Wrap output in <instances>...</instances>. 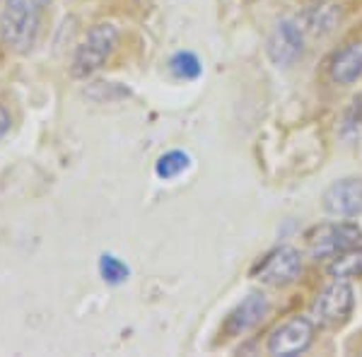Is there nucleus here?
<instances>
[{"label": "nucleus", "mask_w": 362, "mask_h": 357, "mask_svg": "<svg viewBox=\"0 0 362 357\" xmlns=\"http://www.w3.org/2000/svg\"><path fill=\"white\" fill-rule=\"evenodd\" d=\"M300 25L305 32L314 34V37H324V34H329L336 25V8L334 5H321V8L317 5V8H312L302 17Z\"/></svg>", "instance_id": "obj_12"}, {"label": "nucleus", "mask_w": 362, "mask_h": 357, "mask_svg": "<svg viewBox=\"0 0 362 357\" xmlns=\"http://www.w3.org/2000/svg\"><path fill=\"white\" fill-rule=\"evenodd\" d=\"M116 42H119V29L109 22H102V25H95L90 32L83 37V42L78 44L73 56V63H70V73L73 78L83 80L95 75L104 63L109 61V56L114 54Z\"/></svg>", "instance_id": "obj_1"}, {"label": "nucleus", "mask_w": 362, "mask_h": 357, "mask_svg": "<svg viewBox=\"0 0 362 357\" xmlns=\"http://www.w3.org/2000/svg\"><path fill=\"white\" fill-rule=\"evenodd\" d=\"M329 78L336 85H353L362 78V39L346 44L331 56Z\"/></svg>", "instance_id": "obj_10"}, {"label": "nucleus", "mask_w": 362, "mask_h": 357, "mask_svg": "<svg viewBox=\"0 0 362 357\" xmlns=\"http://www.w3.org/2000/svg\"><path fill=\"white\" fill-rule=\"evenodd\" d=\"M268 309H271L268 297L261 295V292H251V295L244 297V300L227 314V319L223 321V329H220V336H223L225 341L227 338L244 336V333L256 329V326L266 319Z\"/></svg>", "instance_id": "obj_9"}, {"label": "nucleus", "mask_w": 362, "mask_h": 357, "mask_svg": "<svg viewBox=\"0 0 362 357\" xmlns=\"http://www.w3.org/2000/svg\"><path fill=\"white\" fill-rule=\"evenodd\" d=\"M5 8L8 10H17V13H29V15H42L44 8L51 3V0H5Z\"/></svg>", "instance_id": "obj_16"}, {"label": "nucleus", "mask_w": 362, "mask_h": 357, "mask_svg": "<svg viewBox=\"0 0 362 357\" xmlns=\"http://www.w3.org/2000/svg\"><path fill=\"white\" fill-rule=\"evenodd\" d=\"M302 49H305V29L295 20L278 22L276 29L271 32V37H268V46H266L268 58L278 68L293 66L297 58L302 56Z\"/></svg>", "instance_id": "obj_7"}, {"label": "nucleus", "mask_w": 362, "mask_h": 357, "mask_svg": "<svg viewBox=\"0 0 362 357\" xmlns=\"http://www.w3.org/2000/svg\"><path fill=\"white\" fill-rule=\"evenodd\" d=\"M169 70H172V75L177 80H196L198 75L203 73V66L196 54H191V51H179V54H174L169 58Z\"/></svg>", "instance_id": "obj_14"}, {"label": "nucleus", "mask_w": 362, "mask_h": 357, "mask_svg": "<svg viewBox=\"0 0 362 357\" xmlns=\"http://www.w3.org/2000/svg\"><path fill=\"white\" fill-rule=\"evenodd\" d=\"M329 275L334 280H355L362 278V247H353L338 254L329 263Z\"/></svg>", "instance_id": "obj_11"}, {"label": "nucleus", "mask_w": 362, "mask_h": 357, "mask_svg": "<svg viewBox=\"0 0 362 357\" xmlns=\"http://www.w3.org/2000/svg\"><path fill=\"white\" fill-rule=\"evenodd\" d=\"M360 242H362L360 225H355L350 220L326 222V225L314 227L307 234V251L314 261H326L353 247H360Z\"/></svg>", "instance_id": "obj_3"}, {"label": "nucleus", "mask_w": 362, "mask_h": 357, "mask_svg": "<svg viewBox=\"0 0 362 357\" xmlns=\"http://www.w3.org/2000/svg\"><path fill=\"white\" fill-rule=\"evenodd\" d=\"M317 336V324L307 316H290L268 336L266 350L278 357H295L312 348Z\"/></svg>", "instance_id": "obj_5"}, {"label": "nucleus", "mask_w": 362, "mask_h": 357, "mask_svg": "<svg viewBox=\"0 0 362 357\" xmlns=\"http://www.w3.org/2000/svg\"><path fill=\"white\" fill-rule=\"evenodd\" d=\"M10 126H13V119H10V111L5 107H0V140L10 133Z\"/></svg>", "instance_id": "obj_17"}, {"label": "nucleus", "mask_w": 362, "mask_h": 357, "mask_svg": "<svg viewBox=\"0 0 362 357\" xmlns=\"http://www.w3.org/2000/svg\"><path fill=\"white\" fill-rule=\"evenodd\" d=\"M321 206L334 218H358L362 213V177H346L334 181L321 196Z\"/></svg>", "instance_id": "obj_6"}, {"label": "nucleus", "mask_w": 362, "mask_h": 357, "mask_svg": "<svg viewBox=\"0 0 362 357\" xmlns=\"http://www.w3.org/2000/svg\"><path fill=\"white\" fill-rule=\"evenodd\" d=\"M302 275V254L295 247H276L251 268V278L271 288H288Z\"/></svg>", "instance_id": "obj_4"}, {"label": "nucleus", "mask_w": 362, "mask_h": 357, "mask_svg": "<svg viewBox=\"0 0 362 357\" xmlns=\"http://www.w3.org/2000/svg\"><path fill=\"white\" fill-rule=\"evenodd\" d=\"M191 167V157H189V152H184V150H169L165 152V155L160 157V160L155 162V174L160 179H177L179 174H184L186 169Z\"/></svg>", "instance_id": "obj_13"}, {"label": "nucleus", "mask_w": 362, "mask_h": 357, "mask_svg": "<svg viewBox=\"0 0 362 357\" xmlns=\"http://www.w3.org/2000/svg\"><path fill=\"white\" fill-rule=\"evenodd\" d=\"M355 309V292L348 280H331L312 302V321L319 329H341Z\"/></svg>", "instance_id": "obj_2"}, {"label": "nucleus", "mask_w": 362, "mask_h": 357, "mask_svg": "<svg viewBox=\"0 0 362 357\" xmlns=\"http://www.w3.org/2000/svg\"><path fill=\"white\" fill-rule=\"evenodd\" d=\"M39 25H42V15L17 13V10L5 8V13L0 15V39L8 49L25 54L37 44Z\"/></svg>", "instance_id": "obj_8"}, {"label": "nucleus", "mask_w": 362, "mask_h": 357, "mask_svg": "<svg viewBox=\"0 0 362 357\" xmlns=\"http://www.w3.org/2000/svg\"><path fill=\"white\" fill-rule=\"evenodd\" d=\"M99 275H102L104 283L121 285V283H126V280H128V275H131V268H128L126 263L119 259V256L102 254V256H99Z\"/></svg>", "instance_id": "obj_15"}]
</instances>
